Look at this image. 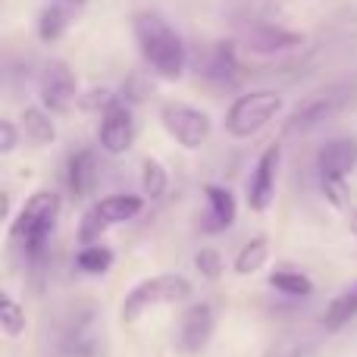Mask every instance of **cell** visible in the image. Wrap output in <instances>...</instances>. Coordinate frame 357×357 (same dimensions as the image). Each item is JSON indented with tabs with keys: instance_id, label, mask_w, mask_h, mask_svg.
I'll return each instance as SVG.
<instances>
[{
	"instance_id": "6da1fadb",
	"label": "cell",
	"mask_w": 357,
	"mask_h": 357,
	"mask_svg": "<svg viewBox=\"0 0 357 357\" xmlns=\"http://www.w3.org/2000/svg\"><path fill=\"white\" fill-rule=\"evenodd\" d=\"M132 35H135V44L142 50L144 63L160 79H167V82L182 79L185 66H188V50H185V41L178 38V31L160 13H154V10L135 13L132 16Z\"/></svg>"
},
{
	"instance_id": "7a4b0ae2",
	"label": "cell",
	"mask_w": 357,
	"mask_h": 357,
	"mask_svg": "<svg viewBox=\"0 0 357 357\" xmlns=\"http://www.w3.org/2000/svg\"><path fill=\"white\" fill-rule=\"evenodd\" d=\"M60 210H63V197L56 191H35L22 204V213L16 216V222L10 226L13 241L22 245L25 257L31 264H38L44 257V248H47L50 232H54L56 220H60Z\"/></svg>"
},
{
	"instance_id": "3957f363",
	"label": "cell",
	"mask_w": 357,
	"mask_h": 357,
	"mask_svg": "<svg viewBox=\"0 0 357 357\" xmlns=\"http://www.w3.org/2000/svg\"><path fill=\"white\" fill-rule=\"evenodd\" d=\"M282 113V94L270 88H257L235 98L226 110V132L232 138H251Z\"/></svg>"
},
{
	"instance_id": "277c9868",
	"label": "cell",
	"mask_w": 357,
	"mask_h": 357,
	"mask_svg": "<svg viewBox=\"0 0 357 357\" xmlns=\"http://www.w3.org/2000/svg\"><path fill=\"white\" fill-rule=\"evenodd\" d=\"M191 298V282L176 273H160L144 282H138L129 295L123 298V323H135L148 314L151 307H163V304H182Z\"/></svg>"
},
{
	"instance_id": "5b68a950",
	"label": "cell",
	"mask_w": 357,
	"mask_h": 357,
	"mask_svg": "<svg viewBox=\"0 0 357 357\" xmlns=\"http://www.w3.org/2000/svg\"><path fill=\"white\" fill-rule=\"evenodd\" d=\"M160 123L169 132V138L185 151H197L207 144L213 123L204 110L185 104V100H163L160 104Z\"/></svg>"
},
{
	"instance_id": "8992f818",
	"label": "cell",
	"mask_w": 357,
	"mask_h": 357,
	"mask_svg": "<svg viewBox=\"0 0 357 357\" xmlns=\"http://www.w3.org/2000/svg\"><path fill=\"white\" fill-rule=\"evenodd\" d=\"M238 44L248 50V54L257 56H276V54H289V50H298L307 44V38L301 31L282 29L276 22H264V19H251V22L241 25L238 31Z\"/></svg>"
},
{
	"instance_id": "52a82bcc",
	"label": "cell",
	"mask_w": 357,
	"mask_h": 357,
	"mask_svg": "<svg viewBox=\"0 0 357 357\" xmlns=\"http://www.w3.org/2000/svg\"><path fill=\"white\" fill-rule=\"evenodd\" d=\"M38 91H41V104L50 113H66L75 104V94H79V82L75 73L66 66L63 60H50L41 69V79H38Z\"/></svg>"
},
{
	"instance_id": "ba28073f",
	"label": "cell",
	"mask_w": 357,
	"mask_h": 357,
	"mask_svg": "<svg viewBox=\"0 0 357 357\" xmlns=\"http://www.w3.org/2000/svg\"><path fill=\"white\" fill-rule=\"evenodd\" d=\"M279 167H282V148L270 144L264 148V154L257 157V167L251 173V182H248V207L254 213H264L270 210L273 197H276V182H279Z\"/></svg>"
},
{
	"instance_id": "9c48e42d",
	"label": "cell",
	"mask_w": 357,
	"mask_h": 357,
	"mask_svg": "<svg viewBox=\"0 0 357 357\" xmlns=\"http://www.w3.org/2000/svg\"><path fill=\"white\" fill-rule=\"evenodd\" d=\"M98 142H100V148L113 157L126 154V151L132 148V142H135V116H132V110H129L126 100L113 104L110 110L100 116Z\"/></svg>"
},
{
	"instance_id": "30bf717a",
	"label": "cell",
	"mask_w": 357,
	"mask_h": 357,
	"mask_svg": "<svg viewBox=\"0 0 357 357\" xmlns=\"http://www.w3.org/2000/svg\"><path fill=\"white\" fill-rule=\"evenodd\" d=\"M342 107H345V94L342 91L317 94V98H310L307 104H301L291 113V119L285 123V132H289V135H295V132H310V129H317V126H323L326 119H333Z\"/></svg>"
},
{
	"instance_id": "8fae6325",
	"label": "cell",
	"mask_w": 357,
	"mask_h": 357,
	"mask_svg": "<svg viewBox=\"0 0 357 357\" xmlns=\"http://www.w3.org/2000/svg\"><path fill=\"white\" fill-rule=\"evenodd\" d=\"M216 317L210 304H191L182 314V323H178V348L185 354H197L207 348L210 335H213Z\"/></svg>"
},
{
	"instance_id": "7c38bea8",
	"label": "cell",
	"mask_w": 357,
	"mask_h": 357,
	"mask_svg": "<svg viewBox=\"0 0 357 357\" xmlns=\"http://www.w3.org/2000/svg\"><path fill=\"white\" fill-rule=\"evenodd\" d=\"M204 79L216 88H235L241 82V60L232 41H220L210 47L204 63Z\"/></svg>"
},
{
	"instance_id": "4fadbf2b",
	"label": "cell",
	"mask_w": 357,
	"mask_h": 357,
	"mask_svg": "<svg viewBox=\"0 0 357 357\" xmlns=\"http://www.w3.org/2000/svg\"><path fill=\"white\" fill-rule=\"evenodd\" d=\"M317 167H320V176H342L357 169V138H333L320 148L317 154Z\"/></svg>"
},
{
	"instance_id": "5bb4252c",
	"label": "cell",
	"mask_w": 357,
	"mask_h": 357,
	"mask_svg": "<svg viewBox=\"0 0 357 357\" xmlns=\"http://www.w3.org/2000/svg\"><path fill=\"white\" fill-rule=\"evenodd\" d=\"M204 195H207V220H204V229L220 232V229L232 226L235 213H238V204H235L232 191L226 185H204Z\"/></svg>"
},
{
	"instance_id": "9a60e30c",
	"label": "cell",
	"mask_w": 357,
	"mask_h": 357,
	"mask_svg": "<svg viewBox=\"0 0 357 357\" xmlns=\"http://www.w3.org/2000/svg\"><path fill=\"white\" fill-rule=\"evenodd\" d=\"M66 185L73 191V197H85L98 185V157L91 148H82L69 157L66 163Z\"/></svg>"
},
{
	"instance_id": "2e32d148",
	"label": "cell",
	"mask_w": 357,
	"mask_h": 357,
	"mask_svg": "<svg viewBox=\"0 0 357 357\" xmlns=\"http://www.w3.org/2000/svg\"><path fill=\"white\" fill-rule=\"evenodd\" d=\"M98 216L107 222V226H116V222H129L135 220L138 213L144 210V197L129 195V191H119V195H107L94 204Z\"/></svg>"
},
{
	"instance_id": "e0dca14e",
	"label": "cell",
	"mask_w": 357,
	"mask_h": 357,
	"mask_svg": "<svg viewBox=\"0 0 357 357\" xmlns=\"http://www.w3.org/2000/svg\"><path fill=\"white\" fill-rule=\"evenodd\" d=\"M69 22H73V6L54 0V3H47L41 10V16H38V38H41L44 44L60 41V38L66 35Z\"/></svg>"
},
{
	"instance_id": "ac0fdd59",
	"label": "cell",
	"mask_w": 357,
	"mask_h": 357,
	"mask_svg": "<svg viewBox=\"0 0 357 357\" xmlns=\"http://www.w3.org/2000/svg\"><path fill=\"white\" fill-rule=\"evenodd\" d=\"M22 135L29 138L31 144H38V148L56 142V126H54V119H50L47 107H25L22 110Z\"/></svg>"
},
{
	"instance_id": "d6986e66",
	"label": "cell",
	"mask_w": 357,
	"mask_h": 357,
	"mask_svg": "<svg viewBox=\"0 0 357 357\" xmlns=\"http://www.w3.org/2000/svg\"><path fill=\"white\" fill-rule=\"evenodd\" d=\"M266 260H270V241H266L264 235H257V238H251L238 251V257H235V273H238V276H251Z\"/></svg>"
},
{
	"instance_id": "ffe728a7",
	"label": "cell",
	"mask_w": 357,
	"mask_h": 357,
	"mask_svg": "<svg viewBox=\"0 0 357 357\" xmlns=\"http://www.w3.org/2000/svg\"><path fill=\"white\" fill-rule=\"evenodd\" d=\"M351 317H357V282L348 285L339 298L326 307V317H323V326L326 329H342Z\"/></svg>"
},
{
	"instance_id": "44dd1931",
	"label": "cell",
	"mask_w": 357,
	"mask_h": 357,
	"mask_svg": "<svg viewBox=\"0 0 357 357\" xmlns=\"http://www.w3.org/2000/svg\"><path fill=\"white\" fill-rule=\"evenodd\" d=\"M270 285L289 298H307L314 295V279L304 276L301 270H276L270 276Z\"/></svg>"
},
{
	"instance_id": "7402d4cb",
	"label": "cell",
	"mask_w": 357,
	"mask_h": 357,
	"mask_svg": "<svg viewBox=\"0 0 357 357\" xmlns=\"http://www.w3.org/2000/svg\"><path fill=\"white\" fill-rule=\"evenodd\" d=\"M142 188H144V195H148L151 201L163 197V195H167V188H169L167 167H163L160 160H154V157H148V160L142 163Z\"/></svg>"
},
{
	"instance_id": "603a6c76",
	"label": "cell",
	"mask_w": 357,
	"mask_h": 357,
	"mask_svg": "<svg viewBox=\"0 0 357 357\" xmlns=\"http://www.w3.org/2000/svg\"><path fill=\"white\" fill-rule=\"evenodd\" d=\"M75 264H79V270L85 273H107L113 266V251L107 245H100V241H94V245H85L79 251V257H75Z\"/></svg>"
},
{
	"instance_id": "cb8c5ba5",
	"label": "cell",
	"mask_w": 357,
	"mask_h": 357,
	"mask_svg": "<svg viewBox=\"0 0 357 357\" xmlns=\"http://www.w3.org/2000/svg\"><path fill=\"white\" fill-rule=\"evenodd\" d=\"M0 329L6 339H19L25 333V310L10 295H0Z\"/></svg>"
},
{
	"instance_id": "d4e9b609",
	"label": "cell",
	"mask_w": 357,
	"mask_h": 357,
	"mask_svg": "<svg viewBox=\"0 0 357 357\" xmlns=\"http://www.w3.org/2000/svg\"><path fill=\"white\" fill-rule=\"evenodd\" d=\"M320 188H323V195H326V201L333 204L339 213H345L348 207H354L351 191H348V185L342 176H320Z\"/></svg>"
},
{
	"instance_id": "484cf974",
	"label": "cell",
	"mask_w": 357,
	"mask_h": 357,
	"mask_svg": "<svg viewBox=\"0 0 357 357\" xmlns=\"http://www.w3.org/2000/svg\"><path fill=\"white\" fill-rule=\"evenodd\" d=\"M195 266L204 279H220L222 270H226V260H222V254L216 248H201L195 254Z\"/></svg>"
},
{
	"instance_id": "4316f807",
	"label": "cell",
	"mask_w": 357,
	"mask_h": 357,
	"mask_svg": "<svg viewBox=\"0 0 357 357\" xmlns=\"http://www.w3.org/2000/svg\"><path fill=\"white\" fill-rule=\"evenodd\" d=\"M119 100H123V98H116V94H113L110 88H94V91H88L85 98L79 100V104H82V110H88V113H100V116H104V113L110 110L113 104H119Z\"/></svg>"
},
{
	"instance_id": "83f0119b",
	"label": "cell",
	"mask_w": 357,
	"mask_h": 357,
	"mask_svg": "<svg viewBox=\"0 0 357 357\" xmlns=\"http://www.w3.org/2000/svg\"><path fill=\"white\" fill-rule=\"evenodd\" d=\"M104 229H107V222L98 216V210H88L85 216H82V222H79V241L82 245H94V241L104 235Z\"/></svg>"
},
{
	"instance_id": "f1b7e54d",
	"label": "cell",
	"mask_w": 357,
	"mask_h": 357,
	"mask_svg": "<svg viewBox=\"0 0 357 357\" xmlns=\"http://www.w3.org/2000/svg\"><path fill=\"white\" fill-rule=\"evenodd\" d=\"M19 144V129L10 119H0V154H13Z\"/></svg>"
},
{
	"instance_id": "f546056e",
	"label": "cell",
	"mask_w": 357,
	"mask_h": 357,
	"mask_svg": "<svg viewBox=\"0 0 357 357\" xmlns=\"http://www.w3.org/2000/svg\"><path fill=\"white\" fill-rule=\"evenodd\" d=\"M60 3H69V6H85L88 0H60Z\"/></svg>"
}]
</instances>
